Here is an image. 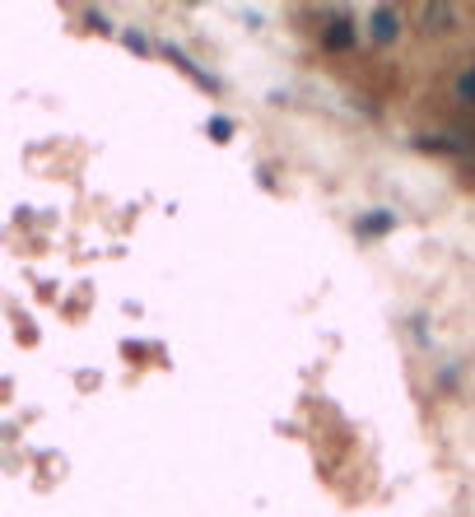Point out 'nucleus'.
<instances>
[{
    "label": "nucleus",
    "mask_w": 475,
    "mask_h": 517,
    "mask_svg": "<svg viewBox=\"0 0 475 517\" xmlns=\"http://www.w3.org/2000/svg\"><path fill=\"white\" fill-rule=\"evenodd\" d=\"M452 103L457 108H475V61L452 80Z\"/></svg>",
    "instance_id": "obj_6"
},
{
    "label": "nucleus",
    "mask_w": 475,
    "mask_h": 517,
    "mask_svg": "<svg viewBox=\"0 0 475 517\" xmlns=\"http://www.w3.org/2000/svg\"><path fill=\"white\" fill-rule=\"evenodd\" d=\"M84 19H89L98 33H112V24H108V14H103V10H84Z\"/></svg>",
    "instance_id": "obj_9"
},
{
    "label": "nucleus",
    "mask_w": 475,
    "mask_h": 517,
    "mask_svg": "<svg viewBox=\"0 0 475 517\" xmlns=\"http://www.w3.org/2000/svg\"><path fill=\"white\" fill-rule=\"evenodd\" d=\"M122 42H126V47H131L136 56H150V38H145L140 28H122Z\"/></svg>",
    "instance_id": "obj_8"
},
{
    "label": "nucleus",
    "mask_w": 475,
    "mask_h": 517,
    "mask_svg": "<svg viewBox=\"0 0 475 517\" xmlns=\"http://www.w3.org/2000/svg\"><path fill=\"white\" fill-rule=\"evenodd\" d=\"M368 42L373 47H392V42H401V33H406V19H401V10L396 5H373L368 10Z\"/></svg>",
    "instance_id": "obj_1"
},
{
    "label": "nucleus",
    "mask_w": 475,
    "mask_h": 517,
    "mask_svg": "<svg viewBox=\"0 0 475 517\" xmlns=\"http://www.w3.org/2000/svg\"><path fill=\"white\" fill-rule=\"evenodd\" d=\"M415 19H420V28L429 33V38H443V33H452V28H457L462 10H457V5H448V0H429V5H420V10H415Z\"/></svg>",
    "instance_id": "obj_2"
},
{
    "label": "nucleus",
    "mask_w": 475,
    "mask_h": 517,
    "mask_svg": "<svg viewBox=\"0 0 475 517\" xmlns=\"http://www.w3.org/2000/svg\"><path fill=\"white\" fill-rule=\"evenodd\" d=\"M438 387H457V368H443V373H438Z\"/></svg>",
    "instance_id": "obj_10"
},
{
    "label": "nucleus",
    "mask_w": 475,
    "mask_h": 517,
    "mask_svg": "<svg viewBox=\"0 0 475 517\" xmlns=\"http://www.w3.org/2000/svg\"><path fill=\"white\" fill-rule=\"evenodd\" d=\"M354 42H359V28H354V19L345 10H336L322 24V47H326V52H350Z\"/></svg>",
    "instance_id": "obj_3"
},
{
    "label": "nucleus",
    "mask_w": 475,
    "mask_h": 517,
    "mask_svg": "<svg viewBox=\"0 0 475 517\" xmlns=\"http://www.w3.org/2000/svg\"><path fill=\"white\" fill-rule=\"evenodd\" d=\"M159 52L168 56V61H173V66L182 70V75H191V80L201 84L205 94H219V80H215V75H210V70H205L201 61H196V56H187V52H182V47H177V42H163Z\"/></svg>",
    "instance_id": "obj_4"
},
{
    "label": "nucleus",
    "mask_w": 475,
    "mask_h": 517,
    "mask_svg": "<svg viewBox=\"0 0 475 517\" xmlns=\"http://www.w3.org/2000/svg\"><path fill=\"white\" fill-rule=\"evenodd\" d=\"M396 224H401V215L387 210V205H378V210H364V215L354 219V238H359V243H368V238H387Z\"/></svg>",
    "instance_id": "obj_5"
},
{
    "label": "nucleus",
    "mask_w": 475,
    "mask_h": 517,
    "mask_svg": "<svg viewBox=\"0 0 475 517\" xmlns=\"http://www.w3.org/2000/svg\"><path fill=\"white\" fill-rule=\"evenodd\" d=\"M205 136L215 140V145H229V140H233V117H224V112H215V117L205 122Z\"/></svg>",
    "instance_id": "obj_7"
}]
</instances>
